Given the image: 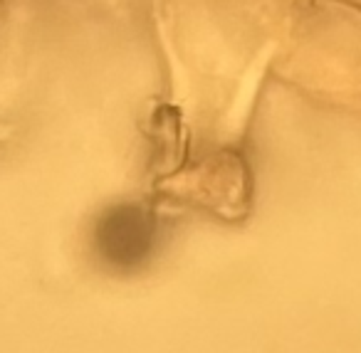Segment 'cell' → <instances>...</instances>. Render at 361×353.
Here are the masks:
<instances>
[{"label": "cell", "mask_w": 361, "mask_h": 353, "mask_svg": "<svg viewBox=\"0 0 361 353\" xmlns=\"http://www.w3.org/2000/svg\"><path fill=\"white\" fill-rule=\"evenodd\" d=\"M156 244L159 218L146 205H111L94 223V252L114 272H136L149 264Z\"/></svg>", "instance_id": "1"}]
</instances>
